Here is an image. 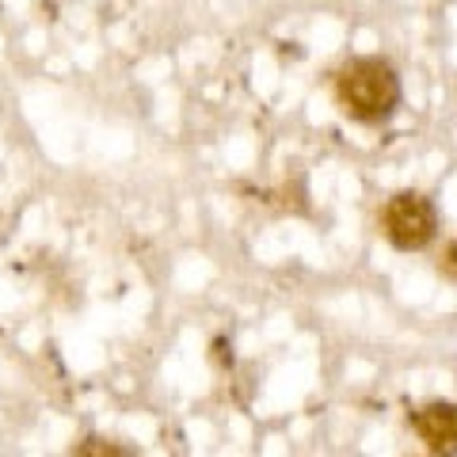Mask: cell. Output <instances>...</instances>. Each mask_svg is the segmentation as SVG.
I'll return each instance as SVG.
<instances>
[{
	"instance_id": "obj_5",
	"label": "cell",
	"mask_w": 457,
	"mask_h": 457,
	"mask_svg": "<svg viewBox=\"0 0 457 457\" xmlns=\"http://www.w3.org/2000/svg\"><path fill=\"white\" fill-rule=\"evenodd\" d=\"M438 270H442V275H446V278H453V282H457V240H453V245H450L446 252H442V263H438Z\"/></svg>"
},
{
	"instance_id": "obj_4",
	"label": "cell",
	"mask_w": 457,
	"mask_h": 457,
	"mask_svg": "<svg viewBox=\"0 0 457 457\" xmlns=\"http://www.w3.org/2000/svg\"><path fill=\"white\" fill-rule=\"evenodd\" d=\"M73 453H130V450L111 446V442H104V438H88V442H80V446H77Z\"/></svg>"
},
{
	"instance_id": "obj_3",
	"label": "cell",
	"mask_w": 457,
	"mask_h": 457,
	"mask_svg": "<svg viewBox=\"0 0 457 457\" xmlns=\"http://www.w3.org/2000/svg\"><path fill=\"white\" fill-rule=\"evenodd\" d=\"M411 427L431 453H457V404L446 400L423 404L420 411H411Z\"/></svg>"
},
{
	"instance_id": "obj_1",
	"label": "cell",
	"mask_w": 457,
	"mask_h": 457,
	"mask_svg": "<svg viewBox=\"0 0 457 457\" xmlns=\"http://www.w3.org/2000/svg\"><path fill=\"white\" fill-rule=\"evenodd\" d=\"M336 96L354 122H385L400 104V77L381 57H354L339 69Z\"/></svg>"
},
{
	"instance_id": "obj_2",
	"label": "cell",
	"mask_w": 457,
	"mask_h": 457,
	"mask_svg": "<svg viewBox=\"0 0 457 457\" xmlns=\"http://www.w3.org/2000/svg\"><path fill=\"white\" fill-rule=\"evenodd\" d=\"M381 225H385V237L393 240V248L420 252L438 237V210L420 191H400L385 203Z\"/></svg>"
}]
</instances>
